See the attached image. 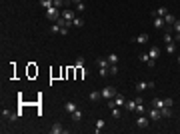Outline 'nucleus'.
Instances as JSON below:
<instances>
[{"instance_id":"obj_7","label":"nucleus","mask_w":180,"mask_h":134,"mask_svg":"<svg viewBox=\"0 0 180 134\" xmlns=\"http://www.w3.org/2000/svg\"><path fill=\"white\" fill-rule=\"evenodd\" d=\"M136 126L138 128H148V118L144 116V114H140L138 118H136Z\"/></svg>"},{"instance_id":"obj_24","label":"nucleus","mask_w":180,"mask_h":134,"mask_svg":"<svg viewBox=\"0 0 180 134\" xmlns=\"http://www.w3.org/2000/svg\"><path fill=\"white\" fill-rule=\"evenodd\" d=\"M160 112H162V116H164V118H170V116H172V110H170L168 106H164L162 110H160Z\"/></svg>"},{"instance_id":"obj_2","label":"nucleus","mask_w":180,"mask_h":134,"mask_svg":"<svg viewBox=\"0 0 180 134\" xmlns=\"http://www.w3.org/2000/svg\"><path fill=\"white\" fill-rule=\"evenodd\" d=\"M116 88L114 86H106V88H102V92H100V96H102V98H106V100H110V98H114V96H116Z\"/></svg>"},{"instance_id":"obj_12","label":"nucleus","mask_w":180,"mask_h":134,"mask_svg":"<svg viewBox=\"0 0 180 134\" xmlns=\"http://www.w3.org/2000/svg\"><path fill=\"white\" fill-rule=\"evenodd\" d=\"M152 106L158 108V110H162V108H164V98H154V100H152Z\"/></svg>"},{"instance_id":"obj_15","label":"nucleus","mask_w":180,"mask_h":134,"mask_svg":"<svg viewBox=\"0 0 180 134\" xmlns=\"http://www.w3.org/2000/svg\"><path fill=\"white\" fill-rule=\"evenodd\" d=\"M76 108H78V106H76L74 102H70V100H68L66 104H64V110H66V112H70V114H72L74 110H76Z\"/></svg>"},{"instance_id":"obj_32","label":"nucleus","mask_w":180,"mask_h":134,"mask_svg":"<svg viewBox=\"0 0 180 134\" xmlns=\"http://www.w3.org/2000/svg\"><path fill=\"white\" fill-rule=\"evenodd\" d=\"M172 30H174V32H180V20H178V18H176V22L172 24Z\"/></svg>"},{"instance_id":"obj_13","label":"nucleus","mask_w":180,"mask_h":134,"mask_svg":"<svg viewBox=\"0 0 180 134\" xmlns=\"http://www.w3.org/2000/svg\"><path fill=\"white\" fill-rule=\"evenodd\" d=\"M164 22H166L168 26H172L174 22H176V16H174V14H170V12H168L166 16H164Z\"/></svg>"},{"instance_id":"obj_18","label":"nucleus","mask_w":180,"mask_h":134,"mask_svg":"<svg viewBox=\"0 0 180 134\" xmlns=\"http://www.w3.org/2000/svg\"><path fill=\"white\" fill-rule=\"evenodd\" d=\"M96 64H98V68H108V66H110V62H108L106 58H98Z\"/></svg>"},{"instance_id":"obj_11","label":"nucleus","mask_w":180,"mask_h":134,"mask_svg":"<svg viewBox=\"0 0 180 134\" xmlns=\"http://www.w3.org/2000/svg\"><path fill=\"white\" fill-rule=\"evenodd\" d=\"M134 42H136V44H146V42H148V32L138 34V36L134 38Z\"/></svg>"},{"instance_id":"obj_14","label":"nucleus","mask_w":180,"mask_h":134,"mask_svg":"<svg viewBox=\"0 0 180 134\" xmlns=\"http://www.w3.org/2000/svg\"><path fill=\"white\" fill-rule=\"evenodd\" d=\"M164 50H166L168 54H174L176 52V42H168L166 46H164Z\"/></svg>"},{"instance_id":"obj_17","label":"nucleus","mask_w":180,"mask_h":134,"mask_svg":"<svg viewBox=\"0 0 180 134\" xmlns=\"http://www.w3.org/2000/svg\"><path fill=\"white\" fill-rule=\"evenodd\" d=\"M136 106H138L136 100H128L126 102V110H130V112H136Z\"/></svg>"},{"instance_id":"obj_36","label":"nucleus","mask_w":180,"mask_h":134,"mask_svg":"<svg viewBox=\"0 0 180 134\" xmlns=\"http://www.w3.org/2000/svg\"><path fill=\"white\" fill-rule=\"evenodd\" d=\"M68 30H70V28H66V26L60 28V34H62V36H68Z\"/></svg>"},{"instance_id":"obj_10","label":"nucleus","mask_w":180,"mask_h":134,"mask_svg":"<svg viewBox=\"0 0 180 134\" xmlns=\"http://www.w3.org/2000/svg\"><path fill=\"white\" fill-rule=\"evenodd\" d=\"M2 118H6V120H10V122H14L16 118H18V112L16 114H12L10 110H2Z\"/></svg>"},{"instance_id":"obj_26","label":"nucleus","mask_w":180,"mask_h":134,"mask_svg":"<svg viewBox=\"0 0 180 134\" xmlns=\"http://www.w3.org/2000/svg\"><path fill=\"white\" fill-rule=\"evenodd\" d=\"M52 4H54L56 8H62L64 4H68V2H66V0H52Z\"/></svg>"},{"instance_id":"obj_22","label":"nucleus","mask_w":180,"mask_h":134,"mask_svg":"<svg viewBox=\"0 0 180 134\" xmlns=\"http://www.w3.org/2000/svg\"><path fill=\"white\" fill-rule=\"evenodd\" d=\"M106 60L110 62V64H118V56L112 52V54H108V56H106Z\"/></svg>"},{"instance_id":"obj_25","label":"nucleus","mask_w":180,"mask_h":134,"mask_svg":"<svg viewBox=\"0 0 180 134\" xmlns=\"http://www.w3.org/2000/svg\"><path fill=\"white\" fill-rule=\"evenodd\" d=\"M40 6H42V8H44V10H46V8L54 6V4H52V0H40Z\"/></svg>"},{"instance_id":"obj_3","label":"nucleus","mask_w":180,"mask_h":134,"mask_svg":"<svg viewBox=\"0 0 180 134\" xmlns=\"http://www.w3.org/2000/svg\"><path fill=\"white\" fill-rule=\"evenodd\" d=\"M134 88H136V92H142V90H146V88H154V82L152 80H140L134 84Z\"/></svg>"},{"instance_id":"obj_9","label":"nucleus","mask_w":180,"mask_h":134,"mask_svg":"<svg viewBox=\"0 0 180 134\" xmlns=\"http://www.w3.org/2000/svg\"><path fill=\"white\" fill-rule=\"evenodd\" d=\"M50 132H52V134H64L66 130L62 128V124H60V122H54V124H52V128H50Z\"/></svg>"},{"instance_id":"obj_34","label":"nucleus","mask_w":180,"mask_h":134,"mask_svg":"<svg viewBox=\"0 0 180 134\" xmlns=\"http://www.w3.org/2000/svg\"><path fill=\"white\" fill-rule=\"evenodd\" d=\"M84 2H80V4H76V12H84Z\"/></svg>"},{"instance_id":"obj_33","label":"nucleus","mask_w":180,"mask_h":134,"mask_svg":"<svg viewBox=\"0 0 180 134\" xmlns=\"http://www.w3.org/2000/svg\"><path fill=\"white\" fill-rule=\"evenodd\" d=\"M172 104H174V100H172V98H164V106L172 108Z\"/></svg>"},{"instance_id":"obj_40","label":"nucleus","mask_w":180,"mask_h":134,"mask_svg":"<svg viewBox=\"0 0 180 134\" xmlns=\"http://www.w3.org/2000/svg\"><path fill=\"white\" fill-rule=\"evenodd\" d=\"M66 2H68V4H70V2H72V0H66Z\"/></svg>"},{"instance_id":"obj_37","label":"nucleus","mask_w":180,"mask_h":134,"mask_svg":"<svg viewBox=\"0 0 180 134\" xmlns=\"http://www.w3.org/2000/svg\"><path fill=\"white\" fill-rule=\"evenodd\" d=\"M156 66V60H152V58H148V68H154Z\"/></svg>"},{"instance_id":"obj_39","label":"nucleus","mask_w":180,"mask_h":134,"mask_svg":"<svg viewBox=\"0 0 180 134\" xmlns=\"http://www.w3.org/2000/svg\"><path fill=\"white\" fill-rule=\"evenodd\" d=\"M72 2H74V4H80V2H82V0H72Z\"/></svg>"},{"instance_id":"obj_30","label":"nucleus","mask_w":180,"mask_h":134,"mask_svg":"<svg viewBox=\"0 0 180 134\" xmlns=\"http://www.w3.org/2000/svg\"><path fill=\"white\" fill-rule=\"evenodd\" d=\"M72 26H76V28H78V26H82V18H78V16H76V18L72 20Z\"/></svg>"},{"instance_id":"obj_28","label":"nucleus","mask_w":180,"mask_h":134,"mask_svg":"<svg viewBox=\"0 0 180 134\" xmlns=\"http://www.w3.org/2000/svg\"><path fill=\"white\" fill-rule=\"evenodd\" d=\"M136 112H138V114H144V112H146V106H144V102L136 106Z\"/></svg>"},{"instance_id":"obj_8","label":"nucleus","mask_w":180,"mask_h":134,"mask_svg":"<svg viewBox=\"0 0 180 134\" xmlns=\"http://www.w3.org/2000/svg\"><path fill=\"white\" fill-rule=\"evenodd\" d=\"M160 56V48L158 46H152V48H148V58H152V60H156Z\"/></svg>"},{"instance_id":"obj_21","label":"nucleus","mask_w":180,"mask_h":134,"mask_svg":"<svg viewBox=\"0 0 180 134\" xmlns=\"http://www.w3.org/2000/svg\"><path fill=\"white\" fill-rule=\"evenodd\" d=\"M110 110H112V112H110V114H112V118H114V120H118L120 114H122V112H120V108H118V106H114V108H110Z\"/></svg>"},{"instance_id":"obj_20","label":"nucleus","mask_w":180,"mask_h":134,"mask_svg":"<svg viewBox=\"0 0 180 134\" xmlns=\"http://www.w3.org/2000/svg\"><path fill=\"white\" fill-rule=\"evenodd\" d=\"M152 14H156V16H162V18H164V16H166V14H168V10H166V8H164V6H160L158 10H154Z\"/></svg>"},{"instance_id":"obj_35","label":"nucleus","mask_w":180,"mask_h":134,"mask_svg":"<svg viewBox=\"0 0 180 134\" xmlns=\"http://www.w3.org/2000/svg\"><path fill=\"white\" fill-rule=\"evenodd\" d=\"M108 74H110L108 72V68H100V76H102V78H106Z\"/></svg>"},{"instance_id":"obj_41","label":"nucleus","mask_w":180,"mask_h":134,"mask_svg":"<svg viewBox=\"0 0 180 134\" xmlns=\"http://www.w3.org/2000/svg\"><path fill=\"white\" fill-rule=\"evenodd\" d=\"M178 64H180V56H178Z\"/></svg>"},{"instance_id":"obj_31","label":"nucleus","mask_w":180,"mask_h":134,"mask_svg":"<svg viewBox=\"0 0 180 134\" xmlns=\"http://www.w3.org/2000/svg\"><path fill=\"white\" fill-rule=\"evenodd\" d=\"M108 72H110V74H116V72H118V66H116V64H110V66H108Z\"/></svg>"},{"instance_id":"obj_4","label":"nucleus","mask_w":180,"mask_h":134,"mask_svg":"<svg viewBox=\"0 0 180 134\" xmlns=\"http://www.w3.org/2000/svg\"><path fill=\"white\" fill-rule=\"evenodd\" d=\"M148 118L156 122V120H160V118H162V112H160L158 108H154V106H152L150 110H148Z\"/></svg>"},{"instance_id":"obj_5","label":"nucleus","mask_w":180,"mask_h":134,"mask_svg":"<svg viewBox=\"0 0 180 134\" xmlns=\"http://www.w3.org/2000/svg\"><path fill=\"white\" fill-rule=\"evenodd\" d=\"M152 24L156 30H160V28H164V18L162 16H156V14H152Z\"/></svg>"},{"instance_id":"obj_6","label":"nucleus","mask_w":180,"mask_h":134,"mask_svg":"<svg viewBox=\"0 0 180 134\" xmlns=\"http://www.w3.org/2000/svg\"><path fill=\"white\" fill-rule=\"evenodd\" d=\"M62 18H66L68 22H72L74 18H76V10H70V8H66V10H62Z\"/></svg>"},{"instance_id":"obj_23","label":"nucleus","mask_w":180,"mask_h":134,"mask_svg":"<svg viewBox=\"0 0 180 134\" xmlns=\"http://www.w3.org/2000/svg\"><path fill=\"white\" fill-rule=\"evenodd\" d=\"M104 124H106V122L102 120V118H98V120H96V128H94V130H96V132L100 134V130H102V128H104Z\"/></svg>"},{"instance_id":"obj_27","label":"nucleus","mask_w":180,"mask_h":134,"mask_svg":"<svg viewBox=\"0 0 180 134\" xmlns=\"http://www.w3.org/2000/svg\"><path fill=\"white\" fill-rule=\"evenodd\" d=\"M50 32H52V34H60V24H58V22H54V24H52Z\"/></svg>"},{"instance_id":"obj_38","label":"nucleus","mask_w":180,"mask_h":134,"mask_svg":"<svg viewBox=\"0 0 180 134\" xmlns=\"http://www.w3.org/2000/svg\"><path fill=\"white\" fill-rule=\"evenodd\" d=\"M140 60H142V62H148V54H140Z\"/></svg>"},{"instance_id":"obj_29","label":"nucleus","mask_w":180,"mask_h":134,"mask_svg":"<svg viewBox=\"0 0 180 134\" xmlns=\"http://www.w3.org/2000/svg\"><path fill=\"white\" fill-rule=\"evenodd\" d=\"M168 42H174V40H172V36H170V32L164 30V44H168Z\"/></svg>"},{"instance_id":"obj_19","label":"nucleus","mask_w":180,"mask_h":134,"mask_svg":"<svg viewBox=\"0 0 180 134\" xmlns=\"http://www.w3.org/2000/svg\"><path fill=\"white\" fill-rule=\"evenodd\" d=\"M88 98H90V100H92V102H96V100H98V98H102V96H100V92H98V90H92V92L88 94Z\"/></svg>"},{"instance_id":"obj_16","label":"nucleus","mask_w":180,"mask_h":134,"mask_svg":"<svg viewBox=\"0 0 180 134\" xmlns=\"http://www.w3.org/2000/svg\"><path fill=\"white\" fill-rule=\"evenodd\" d=\"M72 120L74 122H80V120H82V110H78V108L74 110V112H72Z\"/></svg>"},{"instance_id":"obj_1","label":"nucleus","mask_w":180,"mask_h":134,"mask_svg":"<svg viewBox=\"0 0 180 134\" xmlns=\"http://www.w3.org/2000/svg\"><path fill=\"white\" fill-rule=\"evenodd\" d=\"M46 16H48V20H52V22H56L62 16V12H60V8H56V6H50V8H46Z\"/></svg>"}]
</instances>
